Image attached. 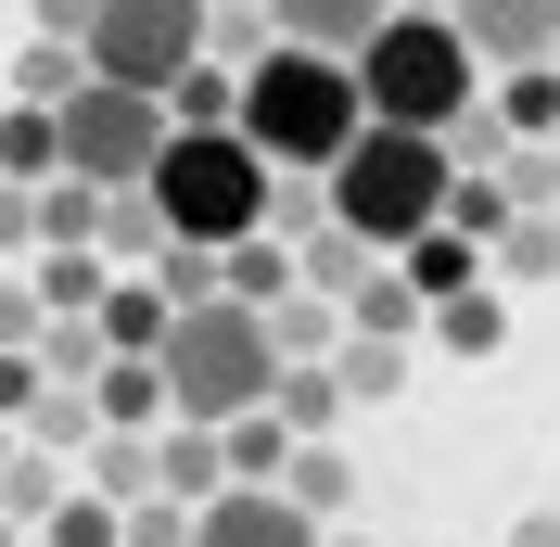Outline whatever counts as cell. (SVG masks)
<instances>
[{"mask_svg":"<svg viewBox=\"0 0 560 547\" xmlns=\"http://www.w3.org/2000/svg\"><path fill=\"white\" fill-rule=\"evenodd\" d=\"M166 115H178V128H230V115H243V77L217 65V51H191L178 90H166Z\"/></svg>","mask_w":560,"mask_h":547,"instance_id":"603a6c76","label":"cell"},{"mask_svg":"<svg viewBox=\"0 0 560 547\" xmlns=\"http://www.w3.org/2000/svg\"><path fill=\"white\" fill-rule=\"evenodd\" d=\"M408 13H446V0H408Z\"/></svg>","mask_w":560,"mask_h":547,"instance_id":"60d3db41","label":"cell"},{"mask_svg":"<svg viewBox=\"0 0 560 547\" xmlns=\"http://www.w3.org/2000/svg\"><path fill=\"white\" fill-rule=\"evenodd\" d=\"M217 268H230V293H243V306H280V293H293V280H306V268H293V242H280V230H255V242H230V255H217Z\"/></svg>","mask_w":560,"mask_h":547,"instance_id":"484cf974","label":"cell"},{"mask_svg":"<svg viewBox=\"0 0 560 547\" xmlns=\"http://www.w3.org/2000/svg\"><path fill=\"white\" fill-rule=\"evenodd\" d=\"M90 408H103V433H166V370L153 357H103L90 370Z\"/></svg>","mask_w":560,"mask_h":547,"instance_id":"7c38bea8","label":"cell"},{"mask_svg":"<svg viewBox=\"0 0 560 547\" xmlns=\"http://www.w3.org/2000/svg\"><path fill=\"white\" fill-rule=\"evenodd\" d=\"M140 191L166 205V242H205V255H230V242L268 230L280 166L255 153L243 128H166V153H153V178H140Z\"/></svg>","mask_w":560,"mask_h":547,"instance_id":"5b68a950","label":"cell"},{"mask_svg":"<svg viewBox=\"0 0 560 547\" xmlns=\"http://www.w3.org/2000/svg\"><path fill=\"white\" fill-rule=\"evenodd\" d=\"M90 13H103V0H38V38H77V51H90Z\"/></svg>","mask_w":560,"mask_h":547,"instance_id":"f35d334b","label":"cell"},{"mask_svg":"<svg viewBox=\"0 0 560 547\" xmlns=\"http://www.w3.org/2000/svg\"><path fill=\"white\" fill-rule=\"evenodd\" d=\"M510 547H560V510H535V522H510Z\"/></svg>","mask_w":560,"mask_h":547,"instance_id":"ab89813d","label":"cell"},{"mask_svg":"<svg viewBox=\"0 0 560 547\" xmlns=\"http://www.w3.org/2000/svg\"><path fill=\"white\" fill-rule=\"evenodd\" d=\"M38 331H51V306H38V280H26V293L0 280V344H38Z\"/></svg>","mask_w":560,"mask_h":547,"instance_id":"74e56055","label":"cell"},{"mask_svg":"<svg viewBox=\"0 0 560 547\" xmlns=\"http://www.w3.org/2000/svg\"><path fill=\"white\" fill-rule=\"evenodd\" d=\"M510 217H523V205H510V191H497V178H471V166H458V191H446V230H471V242H497V230H510Z\"/></svg>","mask_w":560,"mask_h":547,"instance_id":"836d02e7","label":"cell"},{"mask_svg":"<svg viewBox=\"0 0 560 547\" xmlns=\"http://www.w3.org/2000/svg\"><path fill=\"white\" fill-rule=\"evenodd\" d=\"M268 344H280V357H331V344H345V318H331V293H306V280H293V293L268 306Z\"/></svg>","mask_w":560,"mask_h":547,"instance_id":"83f0119b","label":"cell"},{"mask_svg":"<svg viewBox=\"0 0 560 547\" xmlns=\"http://www.w3.org/2000/svg\"><path fill=\"white\" fill-rule=\"evenodd\" d=\"M280 497H293V510H318V522H331V510H345V497H357L345 445H331V433H306V445H293V458H280Z\"/></svg>","mask_w":560,"mask_h":547,"instance_id":"d6986e66","label":"cell"},{"mask_svg":"<svg viewBox=\"0 0 560 547\" xmlns=\"http://www.w3.org/2000/svg\"><path fill=\"white\" fill-rule=\"evenodd\" d=\"M280 458H293L280 408H243V420H230V484H280Z\"/></svg>","mask_w":560,"mask_h":547,"instance_id":"1f68e13d","label":"cell"},{"mask_svg":"<svg viewBox=\"0 0 560 547\" xmlns=\"http://www.w3.org/2000/svg\"><path fill=\"white\" fill-rule=\"evenodd\" d=\"M331 382H345V408H383V395H408V344L395 331H345L331 344Z\"/></svg>","mask_w":560,"mask_h":547,"instance_id":"9a60e30c","label":"cell"},{"mask_svg":"<svg viewBox=\"0 0 560 547\" xmlns=\"http://www.w3.org/2000/svg\"><path fill=\"white\" fill-rule=\"evenodd\" d=\"M51 128H65V166L90 178V191H128V178H153V153H166V90H128V77H90V90H77L65 115H51Z\"/></svg>","mask_w":560,"mask_h":547,"instance_id":"8992f818","label":"cell"},{"mask_svg":"<svg viewBox=\"0 0 560 547\" xmlns=\"http://www.w3.org/2000/svg\"><path fill=\"white\" fill-rule=\"evenodd\" d=\"M191 547H318V510H293L280 484H217L191 510Z\"/></svg>","mask_w":560,"mask_h":547,"instance_id":"ba28073f","label":"cell"},{"mask_svg":"<svg viewBox=\"0 0 560 547\" xmlns=\"http://www.w3.org/2000/svg\"><path fill=\"white\" fill-rule=\"evenodd\" d=\"M420 331L446 344V357H497V344H510V306H497V268H485V280H458V293H433V318H420Z\"/></svg>","mask_w":560,"mask_h":547,"instance_id":"4fadbf2b","label":"cell"},{"mask_svg":"<svg viewBox=\"0 0 560 547\" xmlns=\"http://www.w3.org/2000/svg\"><path fill=\"white\" fill-rule=\"evenodd\" d=\"M90 433H103L90 382H38V408H26V445H51V458H90Z\"/></svg>","mask_w":560,"mask_h":547,"instance_id":"7402d4cb","label":"cell"},{"mask_svg":"<svg viewBox=\"0 0 560 547\" xmlns=\"http://www.w3.org/2000/svg\"><path fill=\"white\" fill-rule=\"evenodd\" d=\"M65 166V128H51V103H13L0 115V178H51Z\"/></svg>","mask_w":560,"mask_h":547,"instance_id":"4316f807","label":"cell"},{"mask_svg":"<svg viewBox=\"0 0 560 547\" xmlns=\"http://www.w3.org/2000/svg\"><path fill=\"white\" fill-rule=\"evenodd\" d=\"M153 484L205 510L217 484H230V433H217V420H166V433H153Z\"/></svg>","mask_w":560,"mask_h":547,"instance_id":"30bf717a","label":"cell"},{"mask_svg":"<svg viewBox=\"0 0 560 547\" xmlns=\"http://www.w3.org/2000/svg\"><path fill=\"white\" fill-rule=\"evenodd\" d=\"M77 90H90V51H77V38H26V51H13V103H51V115H65Z\"/></svg>","mask_w":560,"mask_h":547,"instance_id":"ffe728a7","label":"cell"},{"mask_svg":"<svg viewBox=\"0 0 560 547\" xmlns=\"http://www.w3.org/2000/svg\"><path fill=\"white\" fill-rule=\"evenodd\" d=\"M420 318H433V306H420V280L395 268V255H383V268H370V280L345 293V331H395V344H408Z\"/></svg>","mask_w":560,"mask_h":547,"instance_id":"ac0fdd59","label":"cell"},{"mask_svg":"<svg viewBox=\"0 0 560 547\" xmlns=\"http://www.w3.org/2000/svg\"><path fill=\"white\" fill-rule=\"evenodd\" d=\"M548 217H560V205H548Z\"/></svg>","mask_w":560,"mask_h":547,"instance_id":"7dc6e473","label":"cell"},{"mask_svg":"<svg viewBox=\"0 0 560 547\" xmlns=\"http://www.w3.org/2000/svg\"><path fill=\"white\" fill-rule=\"evenodd\" d=\"M548 65H560V51H548Z\"/></svg>","mask_w":560,"mask_h":547,"instance_id":"bcb514c9","label":"cell"},{"mask_svg":"<svg viewBox=\"0 0 560 547\" xmlns=\"http://www.w3.org/2000/svg\"><path fill=\"white\" fill-rule=\"evenodd\" d=\"M90 484H103L115 510H128V497H166V484H153V433H90Z\"/></svg>","mask_w":560,"mask_h":547,"instance_id":"f1b7e54d","label":"cell"},{"mask_svg":"<svg viewBox=\"0 0 560 547\" xmlns=\"http://www.w3.org/2000/svg\"><path fill=\"white\" fill-rule=\"evenodd\" d=\"M230 128H243L268 166H306V178H318L357 128H370V103H357V65H345V51H318V38H268V51L243 65V115H230Z\"/></svg>","mask_w":560,"mask_h":547,"instance_id":"7a4b0ae2","label":"cell"},{"mask_svg":"<svg viewBox=\"0 0 560 547\" xmlns=\"http://www.w3.org/2000/svg\"><path fill=\"white\" fill-rule=\"evenodd\" d=\"M26 191H38V242H103V191H90V178H77V166L26 178Z\"/></svg>","mask_w":560,"mask_h":547,"instance_id":"d4e9b609","label":"cell"},{"mask_svg":"<svg viewBox=\"0 0 560 547\" xmlns=\"http://www.w3.org/2000/svg\"><path fill=\"white\" fill-rule=\"evenodd\" d=\"M217 38L205 0H103L90 13V77H128V90H178V65Z\"/></svg>","mask_w":560,"mask_h":547,"instance_id":"52a82bcc","label":"cell"},{"mask_svg":"<svg viewBox=\"0 0 560 547\" xmlns=\"http://www.w3.org/2000/svg\"><path fill=\"white\" fill-rule=\"evenodd\" d=\"M128 547H191V497H128Z\"/></svg>","mask_w":560,"mask_h":547,"instance_id":"d590c367","label":"cell"},{"mask_svg":"<svg viewBox=\"0 0 560 547\" xmlns=\"http://www.w3.org/2000/svg\"><path fill=\"white\" fill-rule=\"evenodd\" d=\"M0 458H13V433H0Z\"/></svg>","mask_w":560,"mask_h":547,"instance_id":"f6af8a7d","label":"cell"},{"mask_svg":"<svg viewBox=\"0 0 560 547\" xmlns=\"http://www.w3.org/2000/svg\"><path fill=\"white\" fill-rule=\"evenodd\" d=\"M318 191H331V230H357L370 255H408V242L446 217L458 153H446L433 128H383V115H370V128H357L345 153L318 166Z\"/></svg>","mask_w":560,"mask_h":547,"instance_id":"6da1fadb","label":"cell"},{"mask_svg":"<svg viewBox=\"0 0 560 547\" xmlns=\"http://www.w3.org/2000/svg\"><path fill=\"white\" fill-rule=\"evenodd\" d=\"M485 255H497V280H560V217H510Z\"/></svg>","mask_w":560,"mask_h":547,"instance_id":"4dcf8cb0","label":"cell"},{"mask_svg":"<svg viewBox=\"0 0 560 547\" xmlns=\"http://www.w3.org/2000/svg\"><path fill=\"white\" fill-rule=\"evenodd\" d=\"M318 547H357V535H318Z\"/></svg>","mask_w":560,"mask_h":547,"instance_id":"ee69618b","label":"cell"},{"mask_svg":"<svg viewBox=\"0 0 560 547\" xmlns=\"http://www.w3.org/2000/svg\"><path fill=\"white\" fill-rule=\"evenodd\" d=\"M345 65H357V103L383 115V128H433V140H446L458 115L485 103V51L458 38V13H408V0H395Z\"/></svg>","mask_w":560,"mask_h":547,"instance_id":"3957f363","label":"cell"},{"mask_svg":"<svg viewBox=\"0 0 560 547\" xmlns=\"http://www.w3.org/2000/svg\"><path fill=\"white\" fill-rule=\"evenodd\" d=\"M293 268H306V293H331V306H345L357 280L383 268V255H370V242H357V230H331V217H318V230H306V255H293Z\"/></svg>","mask_w":560,"mask_h":547,"instance_id":"cb8c5ba5","label":"cell"},{"mask_svg":"<svg viewBox=\"0 0 560 547\" xmlns=\"http://www.w3.org/2000/svg\"><path fill=\"white\" fill-rule=\"evenodd\" d=\"M383 13H395V0H268V26L280 38H318V51H357Z\"/></svg>","mask_w":560,"mask_h":547,"instance_id":"e0dca14e","label":"cell"},{"mask_svg":"<svg viewBox=\"0 0 560 547\" xmlns=\"http://www.w3.org/2000/svg\"><path fill=\"white\" fill-rule=\"evenodd\" d=\"M90 318H103V344H115V357H153V344L178 331V293L140 268V280H103V306H90Z\"/></svg>","mask_w":560,"mask_h":547,"instance_id":"8fae6325","label":"cell"},{"mask_svg":"<svg viewBox=\"0 0 560 547\" xmlns=\"http://www.w3.org/2000/svg\"><path fill=\"white\" fill-rule=\"evenodd\" d=\"M268 408H280V433H293V445H306V433H345V382H331V357H280Z\"/></svg>","mask_w":560,"mask_h":547,"instance_id":"5bb4252c","label":"cell"},{"mask_svg":"<svg viewBox=\"0 0 560 547\" xmlns=\"http://www.w3.org/2000/svg\"><path fill=\"white\" fill-rule=\"evenodd\" d=\"M0 547H13V510H0Z\"/></svg>","mask_w":560,"mask_h":547,"instance_id":"7bdbcfd3","label":"cell"},{"mask_svg":"<svg viewBox=\"0 0 560 547\" xmlns=\"http://www.w3.org/2000/svg\"><path fill=\"white\" fill-rule=\"evenodd\" d=\"M205 13H243V0H205Z\"/></svg>","mask_w":560,"mask_h":547,"instance_id":"b9f144b4","label":"cell"},{"mask_svg":"<svg viewBox=\"0 0 560 547\" xmlns=\"http://www.w3.org/2000/svg\"><path fill=\"white\" fill-rule=\"evenodd\" d=\"M153 370H166V420H230L268 408L280 382V344H268V306H243V293H205V306H178V331L153 344Z\"/></svg>","mask_w":560,"mask_h":547,"instance_id":"277c9868","label":"cell"},{"mask_svg":"<svg viewBox=\"0 0 560 547\" xmlns=\"http://www.w3.org/2000/svg\"><path fill=\"white\" fill-rule=\"evenodd\" d=\"M51 547H128V510L115 497H65L51 510Z\"/></svg>","mask_w":560,"mask_h":547,"instance_id":"e575fe53","label":"cell"},{"mask_svg":"<svg viewBox=\"0 0 560 547\" xmlns=\"http://www.w3.org/2000/svg\"><path fill=\"white\" fill-rule=\"evenodd\" d=\"M26 242H38V191H26V178H0V255H26Z\"/></svg>","mask_w":560,"mask_h":547,"instance_id":"8d00e7d4","label":"cell"},{"mask_svg":"<svg viewBox=\"0 0 560 547\" xmlns=\"http://www.w3.org/2000/svg\"><path fill=\"white\" fill-rule=\"evenodd\" d=\"M103 357H115V344H103V318H51V331H38V370H51V382H90Z\"/></svg>","mask_w":560,"mask_h":547,"instance_id":"d6a6232c","label":"cell"},{"mask_svg":"<svg viewBox=\"0 0 560 547\" xmlns=\"http://www.w3.org/2000/svg\"><path fill=\"white\" fill-rule=\"evenodd\" d=\"M497 128L510 140H560V65H497Z\"/></svg>","mask_w":560,"mask_h":547,"instance_id":"2e32d148","label":"cell"},{"mask_svg":"<svg viewBox=\"0 0 560 547\" xmlns=\"http://www.w3.org/2000/svg\"><path fill=\"white\" fill-rule=\"evenodd\" d=\"M446 13L485 65H548L560 51V0H446Z\"/></svg>","mask_w":560,"mask_h":547,"instance_id":"9c48e42d","label":"cell"},{"mask_svg":"<svg viewBox=\"0 0 560 547\" xmlns=\"http://www.w3.org/2000/svg\"><path fill=\"white\" fill-rule=\"evenodd\" d=\"M103 255H140V268H153V255H166V205H153V191H103Z\"/></svg>","mask_w":560,"mask_h":547,"instance_id":"f546056e","label":"cell"},{"mask_svg":"<svg viewBox=\"0 0 560 547\" xmlns=\"http://www.w3.org/2000/svg\"><path fill=\"white\" fill-rule=\"evenodd\" d=\"M395 268L420 280V306H433V293H458V280H485V242L471 230H446V217H433V230L408 242V255H395Z\"/></svg>","mask_w":560,"mask_h":547,"instance_id":"44dd1931","label":"cell"}]
</instances>
